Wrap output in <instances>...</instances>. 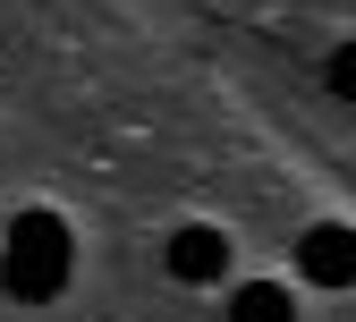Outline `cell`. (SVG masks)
Here are the masks:
<instances>
[{
  "label": "cell",
  "instance_id": "2",
  "mask_svg": "<svg viewBox=\"0 0 356 322\" xmlns=\"http://www.w3.org/2000/svg\"><path fill=\"white\" fill-rule=\"evenodd\" d=\"M297 271H305L314 289H348V280H356V229H339V220L305 229V238H297Z\"/></svg>",
  "mask_w": 356,
  "mask_h": 322
},
{
  "label": "cell",
  "instance_id": "3",
  "mask_svg": "<svg viewBox=\"0 0 356 322\" xmlns=\"http://www.w3.org/2000/svg\"><path fill=\"white\" fill-rule=\"evenodd\" d=\"M170 280H187V289H204V280H220L229 271V238L220 229H204V220H187V229H170Z\"/></svg>",
  "mask_w": 356,
  "mask_h": 322
},
{
  "label": "cell",
  "instance_id": "4",
  "mask_svg": "<svg viewBox=\"0 0 356 322\" xmlns=\"http://www.w3.org/2000/svg\"><path fill=\"white\" fill-rule=\"evenodd\" d=\"M229 322H297V297L280 280H246V289H229Z\"/></svg>",
  "mask_w": 356,
  "mask_h": 322
},
{
  "label": "cell",
  "instance_id": "5",
  "mask_svg": "<svg viewBox=\"0 0 356 322\" xmlns=\"http://www.w3.org/2000/svg\"><path fill=\"white\" fill-rule=\"evenodd\" d=\"M323 77H331V94H339V102H356V42H339Z\"/></svg>",
  "mask_w": 356,
  "mask_h": 322
},
{
  "label": "cell",
  "instance_id": "1",
  "mask_svg": "<svg viewBox=\"0 0 356 322\" xmlns=\"http://www.w3.org/2000/svg\"><path fill=\"white\" fill-rule=\"evenodd\" d=\"M68 220L60 212H17L9 220V246H0V289H9L17 305H42V297H60L68 289Z\"/></svg>",
  "mask_w": 356,
  "mask_h": 322
}]
</instances>
